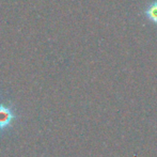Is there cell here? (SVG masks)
Listing matches in <instances>:
<instances>
[{
	"instance_id": "cell-2",
	"label": "cell",
	"mask_w": 157,
	"mask_h": 157,
	"mask_svg": "<svg viewBox=\"0 0 157 157\" xmlns=\"http://www.w3.org/2000/svg\"><path fill=\"white\" fill-rule=\"evenodd\" d=\"M145 15L151 21L157 24V1H154L150 4L149 8L145 10Z\"/></svg>"
},
{
	"instance_id": "cell-1",
	"label": "cell",
	"mask_w": 157,
	"mask_h": 157,
	"mask_svg": "<svg viewBox=\"0 0 157 157\" xmlns=\"http://www.w3.org/2000/svg\"><path fill=\"white\" fill-rule=\"evenodd\" d=\"M17 119V114L11 104H0V135L6 132L12 127L14 121Z\"/></svg>"
}]
</instances>
